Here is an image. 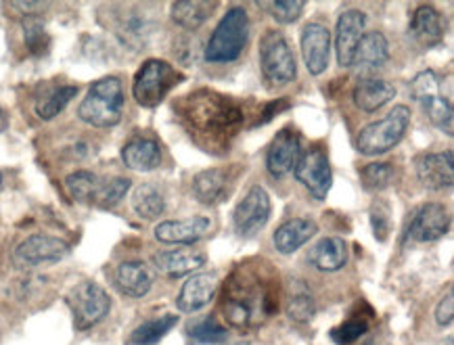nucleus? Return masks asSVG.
<instances>
[{
	"mask_svg": "<svg viewBox=\"0 0 454 345\" xmlns=\"http://www.w3.org/2000/svg\"><path fill=\"white\" fill-rule=\"evenodd\" d=\"M176 109L186 130L206 151L229 145L247 118L246 105L209 89L186 95Z\"/></svg>",
	"mask_w": 454,
	"mask_h": 345,
	"instance_id": "1",
	"label": "nucleus"
},
{
	"mask_svg": "<svg viewBox=\"0 0 454 345\" xmlns=\"http://www.w3.org/2000/svg\"><path fill=\"white\" fill-rule=\"evenodd\" d=\"M278 310L275 278L262 264H239L226 280L223 294L224 320L235 329L260 326Z\"/></svg>",
	"mask_w": 454,
	"mask_h": 345,
	"instance_id": "2",
	"label": "nucleus"
},
{
	"mask_svg": "<svg viewBox=\"0 0 454 345\" xmlns=\"http://www.w3.org/2000/svg\"><path fill=\"white\" fill-rule=\"evenodd\" d=\"M249 17L243 7H231L209 36L203 57L207 63H232L246 51L249 40Z\"/></svg>",
	"mask_w": 454,
	"mask_h": 345,
	"instance_id": "3",
	"label": "nucleus"
},
{
	"mask_svg": "<svg viewBox=\"0 0 454 345\" xmlns=\"http://www.w3.org/2000/svg\"><path fill=\"white\" fill-rule=\"evenodd\" d=\"M124 109V89L115 75L97 80L86 92V98L80 103L78 118L95 128L118 126Z\"/></svg>",
	"mask_w": 454,
	"mask_h": 345,
	"instance_id": "4",
	"label": "nucleus"
},
{
	"mask_svg": "<svg viewBox=\"0 0 454 345\" xmlns=\"http://www.w3.org/2000/svg\"><path fill=\"white\" fill-rule=\"evenodd\" d=\"M260 69L269 89H283L298 75V59L283 32L269 30L260 38Z\"/></svg>",
	"mask_w": 454,
	"mask_h": 345,
	"instance_id": "5",
	"label": "nucleus"
},
{
	"mask_svg": "<svg viewBox=\"0 0 454 345\" xmlns=\"http://www.w3.org/2000/svg\"><path fill=\"white\" fill-rule=\"evenodd\" d=\"M411 126V109L406 105H395L386 118L364 126L356 137V149L363 155H383L392 151L404 138Z\"/></svg>",
	"mask_w": 454,
	"mask_h": 345,
	"instance_id": "6",
	"label": "nucleus"
},
{
	"mask_svg": "<svg viewBox=\"0 0 454 345\" xmlns=\"http://www.w3.org/2000/svg\"><path fill=\"white\" fill-rule=\"evenodd\" d=\"M180 80H183V74H178L168 61L149 59L135 75L132 97L141 107H157L168 97V92L180 84Z\"/></svg>",
	"mask_w": 454,
	"mask_h": 345,
	"instance_id": "7",
	"label": "nucleus"
},
{
	"mask_svg": "<svg viewBox=\"0 0 454 345\" xmlns=\"http://www.w3.org/2000/svg\"><path fill=\"white\" fill-rule=\"evenodd\" d=\"M411 95L421 105L432 124L448 137H452L454 130V114L452 105L440 90L438 74L427 69V72L417 74L411 82Z\"/></svg>",
	"mask_w": 454,
	"mask_h": 345,
	"instance_id": "8",
	"label": "nucleus"
},
{
	"mask_svg": "<svg viewBox=\"0 0 454 345\" xmlns=\"http://www.w3.org/2000/svg\"><path fill=\"white\" fill-rule=\"evenodd\" d=\"M67 303L72 308L74 325L78 331L92 329V326L101 323L105 316L112 310V300H109L107 291L101 285L86 280V283L75 285L67 295Z\"/></svg>",
	"mask_w": 454,
	"mask_h": 345,
	"instance_id": "9",
	"label": "nucleus"
},
{
	"mask_svg": "<svg viewBox=\"0 0 454 345\" xmlns=\"http://www.w3.org/2000/svg\"><path fill=\"white\" fill-rule=\"evenodd\" d=\"M295 178L317 201H325L333 184V172L327 151L323 147H312L300 155L294 168Z\"/></svg>",
	"mask_w": 454,
	"mask_h": 345,
	"instance_id": "10",
	"label": "nucleus"
},
{
	"mask_svg": "<svg viewBox=\"0 0 454 345\" xmlns=\"http://www.w3.org/2000/svg\"><path fill=\"white\" fill-rule=\"evenodd\" d=\"M272 212V203L269 192L262 186L254 184L246 192V197L237 203L232 212V226H235L239 237H254L262 228L269 224Z\"/></svg>",
	"mask_w": 454,
	"mask_h": 345,
	"instance_id": "11",
	"label": "nucleus"
},
{
	"mask_svg": "<svg viewBox=\"0 0 454 345\" xmlns=\"http://www.w3.org/2000/svg\"><path fill=\"white\" fill-rule=\"evenodd\" d=\"M69 255V243L59 237L32 235L13 249V264L17 268H36L55 264Z\"/></svg>",
	"mask_w": 454,
	"mask_h": 345,
	"instance_id": "12",
	"label": "nucleus"
},
{
	"mask_svg": "<svg viewBox=\"0 0 454 345\" xmlns=\"http://www.w3.org/2000/svg\"><path fill=\"white\" fill-rule=\"evenodd\" d=\"M301 155V137L294 128H283L281 132L272 138L266 151V169L272 178H285L294 172L295 163Z\"/></svg>",
	"mask_w": 454,
	"mask_h": 345,
	"instance_id": "13",
	"label": "nucleus"
},
{
	"mask_svg": "<svg viewBox=\"0 0 454 345\" xmlns=\"http://www.w3.org/2000/svg\"><path fill=\"white\" fill-rule=\"evenodd\" d=\"M301 57L310 75H320L327 72L331 59V32L327 26L318 21L306 23L300 36Z\"/></svg>",
	"mask_w": 454,
	"mask_h": 345,
	"instance_id": "14",
	"label": "nucleus"
},
{
	"mask_svg": "<svg viewBox=\"0 0 454 345\" xmlns=\"http://www.w3.org/2000/svg\"><path fill=\"white\" fill-rule=\"evenodd\" d=\"M212 232V220L207 216H191L184 220H166L155 226L153 235L160 243L193 245Z\"/></svg>",
	"mask_w": 454,
	"mask_h": 345,
	"instance_id": "15",
	"label": "nucleus"
},
{
	"mask_svg": "<svg viewBox=\"0 0 454 345\" xmlns=\"http://www.w3.org/2000/svg\"><path fill=\"white\" fill-rule=\"evenodd\" d=\"M450 228V214L440 203H425L415 212L409 226V239L417 243H434Z\"/></svg>",
	"mask_w": 454,
	"mask_h": 345,
	"instance_id": "16",
	"label": "nucleus"
},
{
	"mask_svg": "<svg viewBox=\"0 0 454 345\" xmlns=\"http://www.w3.org/2000/svg\"><path fill=\"white\" fill-rule=\"evenodd\" d=\"M366 27V15L358 9L343 11L335 27V55L341 67H352L354 51L363 38Z\"/></svg>",
	"mask_w": 454,
	"mask_h": 345,
	"instance_id": "17",
	"label": "nucleus"
},
{
	"mask_svg": "<svg viewBox=\"0 0 454 345\" xmlns=\"http://www.w3.org/2000/svg\"><path fill=\"white\" fill-rule=\"evenodd\" d=\"M415 166H417L419 180H421V184L427 186V189L444 191V189H450L454 183L452 151L419 155Z\"/></svg>",
	"mask_w": 454,
	"mask_h": 345,
	"instance_id": "18",
	"label": "nucleus"
},
{
	"mask_svg": "<svg viewBox=\"0 0 454 345\" xmlns=\"http://www.w3.org/2000/svg\"><path fill=\"white\" fill-rule=\"evenodd\" d=\"M218 283L220 280L216 272H200L186 278V283L176 297V306L180 312L193 314L206 308L214 300V295H216Z\"/></svg>",
	"mask_w": 454,
	"mask_h": 345,
	"instance_id": "19",
	"label": "nucleus"
},
{
	"mask_svg": "<svg viewBox=\"0 0 454 345\" xmlns=\"http://www.w3.org/2000/svg\"><path fill=\"white\" fill-rule=\"evenodd\" d=\"M229 184H231V174L224 168H209L201 169L200 174L193 176V197L201 206H218L220 201H224L229 195Z\"/></svg>",
	"mask_w": 454,
	"mask_h": 345,
	"instance_id": "20",
	"label": "nucleus"
},
{
	"mask_svg": "<svg viewBox=\"0 0 454 345\" xmlns=\"http://www.w3.org/2000/svg\"><path fill=\"white\" fill-rule=\"evenodd\" d=\"M206 262L207 255L197 249H172L153 255L155 271L170 278H178L184 277V274L200 271L201 266H206Z\"/></svg>",
	"mask_w": 454,
	"mask_h": 345,
	"instance_id": "21",
	"label": "nucleus"
},
{
	"mask_svg": "<svg viewBox=\"0 0 454 345\" xmlns=\"http://www.w3.org/2000/svg\"><path fill=\"white\" fill-rule=\"evenodd\" d=\"M317 232H318V226L314 220L291 218L277 228L275 235H272V243H275V249L278 254L291 255L300 247H304V245L310 241Z\"/></svg>",
	"mask_w": 454,
	"mask_h": 345,
	"instance_id": "22",
	"label": "nucleus"
},
{
	"mask_svg": "<svg viewBox=\"0 0 454 345\" xmlns=\"http://www.w3.org/2000/svg\"><path fill=\"white\" fill-rule=\"evenodd\" d=\"M409 32L421 46H435L444 40L446 21L440 11L434 9L432 4H421L412 13Z\"/></svg>",
	"mask_w": 454,
	"mask_h": 345,
	"instance_id": "23",
	"label": "nucleus"
},
{
	"mask_svg": "<svg viewBox=\"0 0 454 345\" xmlns=\"http://www.w3.org/2000/svg\"><path fill=\"white\" fill-rule=\"evenodd\" d=\"M389 61V43L381 32H364L363 38L354 51L352 67L363 72H375Z\"/></svg>",
	"mask_w": 454,
	"mask_h": 345,
	"instance_id": "24",
	"label": "nucleus"
},
{
	"mask_svg": "<svg viewBox=\"0 0 454 345\" xmlns=\"http://www.w3.org/2000/svg\"><path fill=\"white\" fill-rule=\"evenodd\" d=\"M121 161L135 172H151V169L160 168L161 163L160 143L149 137H135L128 140L121 149Z\"/></svg>",
	"mask_w": 454,
	"mask_h": 345,
	"instance_id": "25",
	"label": "nucleus"
},
{
	"mask_svg": "<svg viewBox=\"0 0 454 345\" xmlns=\"http://www.w3.org/2000/svg\"><path fill=\"white\" fill-rule=\"evenodd\" d=\"M395 97V89L387 80L381 78H360L354 86V105L364 114H375Z\"/></svg>",
	"mask_w": 454,
	"mask_h": 345,
	"instance_id": "26",
	"label": "nucleus"
},
{
	"mask_svg": "<svg viewBox=\"0 0 454 345\" xmlns=\"http://www.w3.org/2000/svg\"><path fill=\"white\" fill-rule=\"evenodd\" d=\"M115 285L128 297H145L153 286V271L145 262H124L115 271Z\"/></svg>",
	"mask_w": 454,
	"mask_h": 345,
	"instance_id": "27",
	"label": "nucleus"
},
{
	"mask_svg": "<svg viewBox=\"0 0 454 345\" xmlns=\"http://www.w3.org/2000/svg\"><path fill=\"white\" fill-rule=\"evenodd\" d=\"M308 262L320 272H337L348 262V245L340 237H325L308 251Z\"/></svg>",
	"mask_w": 454,
	"mask_h": 345,
	"instance_id": "28",
	"label": "nucleus"
},
{
	"mask_svg": "<svg viewBox=\"0 0 454 345\" xmlns=\"http://www.w3.org/2000/svg\"><path fill=\"white\" fill-rule=\"evenodd\" d=\"M151 34H153V23L141 11H128V13H120L115 20V36L121 43L132 46V49H141L147 43Z\"/></svg>",
	"mask_w": 454,
	"mask_h": 345,
	"instance_id": "29",
	"label": "nucleus"
},
{
	"mask_svg": "<svg viewBox=\"0 0 454 345\" xmlns=\"http://www.w3.org/2000/svg\"><path fill=\"white\" fill-rule=\"evenodd\" d=\"M218 3H209V0H178V3H172L170 15L172 21L183 30L195 32L214 15Z\"/></svg>",
	"mask_w": 454,
	"mask_h": 345,
	"instance_id": "30",
	"label": "nucleus"
},
{
	"mask_svg": "<svg viewBox=\"0 0 454 345\" xmlns=\"http://www.w3.org/2000/svg\"><path fill=\"white\" fill-rule=\"evenodd\" d=\"M132 209L138 218L157 220L166 212V199L153 184H141L132 192Z\"/></svg>",
	"mask_w": 454,
	"mask_h": 345,
	"instance_id": "31",
	"label": "nucleus"
},
{
	"mask_svg": "<svg viewBox=\"0 0 454 345\" xmlns=\"http://www.w3.org/2000/svg\"><path fill=\"white\" fill-rule=\"evenodd\" d=\"M285 312L294 323H310L314 312H317V303H314V297L310 289L301 283V280H295L291 285V294L287 297V306H285Z\"/></svg>",
	"mask_w": 454,
	"mask_h": 345,
	"instance_id": "32",
	"label": "nucleus"
},
{
	"mask_svg": "<svg viewBox=\"0 0 454 345\" xmlns=\"http://www.w3.org/2000/svg\"><path fill=\"white\" fill-rule=\"evenodd\" d=\"M178 323V316L174 314H164L160 318L147 320L141 326H137L135 331L128 337V345H153L161 341L168 333H170Z\"/></svg>",
	"mask_w": 454,
	"mask_h": 345,
	"instance_id": "33",
	"label": "nucleus"
},
{
	"mask_svg": "<svg viewBox=\"0 0 454 345\" xmlns=\"http://www.w3.org/2000/svg\"><path fill=\"white\" fill-rule=\"evenodd\" d=\"M98 184H101V180L89 169H78V172L69 174L66 180L69 195L78 203H95Z\"/></svg>",
	"mask_w": 454,
	"mask_h": 345,
	"instance_id": "34",
	"label": "nucleus"
},
{
	"mask_svg": "<svg viewBox=\"0 0 454 345\" xmlns=\"http://www.w3.org/2000/svg\"><path fill=\"white\" fill-rule=\"evenodd\" d=\"M75 95H78V86H59V89L52 90L49 97L43 98V101H38L36 115L44 122L55 120L57 115L72 103V98Z\"/></svg>",
	"mask_w": 454,
	"mask_h": 345,
	"instance_id": "35",
	"label": "nucleus"
},
{
	"mask_svg": "<svg viewBox=\"0 0 454 345\" xmlns=\"http://www.w3.org/2000/svg\"><path fill=\"white\" fill-rule=\"evenodd\" d=\"M23 40H26V46L30 49V52L34 55H43V52L49 51L51 38L46 34V27L40 17L30 15V17H23Z\"/></svg>",
	"mask_w": 454,
	"mask_h": 345,
	"instance_id": "36",
	"label": "nucleus"
},
{
	"mask_svg": "<svg viewBox=\"0 0 454 345\" xmlns=\"http://www.w3.org/2000/svg\"><path fill=\"white\" fill-rule=\"evenodd\" d=\"M128 191H130V180L128 178L118 176L112 180H101L95 197V206L103 209H112L126 197Z\"/></svg>",
	"mask_w": 454,
	"mask_h": 345,
	"instance_id": "37",
	"label": "nucleus"
},
{
	"mask_svg": "<svg viewBox=\"0 0 454 345\" xmlns=\"http://www.w3.org/2000/svg\"><path fill=\"white\" fill-rule=\"evenodd\" d=\"M360 178H363V186L366 191H383L392 184L394 180V168L392 163L386 161H375V163H366L360 172Z\"/></svg>",
	"mask_w": 454,
	"mask_h": 345,
	"instance_id": "38",
	"label": "nucleus"
},
{
	"mask_svg": "<svg viewBox=\"0 0 454 345\" xmlns=\"http://www.w3.org/2000/svg\"><path fill=\"white\" fill-rule=\"evenodd\" d=\"M189 337L197 343H223L226 339V329L216 323V318H200L189 325Z\"/></svg>",
	"mask_w": 454,
	"mask_h": 345,
	"instance_id": "39",
	"label": "nucleus"
},
{
	"mask_svg": "<svg viewBox=\"0 0 454 345\" xmlns=\"http://www.w3.org/2000/svg\"><path fill=\"white\" fill-rule=\"evenodd\" d=\"M262 7L269 9L270 17L277 23L289 26V23H295L300 20L306 9V3L304 0H277V3H264Z\"/></svg>",
	"mask_w": 454,
	"mask_h": 345,
	"instance_id": "40",
	"label": "nucleus"
},
{
	"mask_svg": "<svg viewBox=\"0 0 454 345\" xmlns=\"http://www.w3.org/2000/svg\"><path fill=\"white\" fill-rule=\"evenodd\" d=\"M366 331H369V323H366L364 318H350L343 325L337 326V329H333L331 335H333V339L340 345H348L363 337Z\"/></svg>",
	"mask_w": 454,
	"mask_h": 345,
	"instance_id": "41",
	"label": "nucleus"
},
{
	"mask_svg": "<svg viewBox=\"0 0 454 345\" xmlns=\"http://www.w3.org/2000/svg\"><path fill=\"white\" fill-rule=\"evenodd\" d=\"M389 208L386 203H375L371 209V226L372 232H375V239L380 241H386L387 232H389Z\"/></svg>",
	"mask_w": 454,
	"mask_h": 345,
	"instance_id": "42",
	"label": "nucleus"
},
{
	"mask_svg": "<svg viewBox=\"0 0 454 345\" xmlns=\"http://www.w3.org/2000/svg\"><path fill=\"white\" fill-rule=\"evenodd\" d=\"M452 318H454V295L450 289L446 294V297H442L438 308H435V323L440 326H448L452 323Z\"/></svg>",
	"mask_w": 454,
	"mask_h": 345,
	"instance_id": "43",
	"label": "nucleus"
},
{
	"mask_svg": "<svg viewBox=\"0 0 454 345\" xmlns=\"http://www.w3.org/2000/svg\"><path fill=\"white\" fill-rule=\"evenodd\" d=\"M0 186H3V174H0Z\"/></svg>",
	"mask_w": 454,
	"mask_h": 345,
	"instance_id": "44",
	"label": "nucleus"
},
{
	"mask_svg": "<svg viewBox=\"0 0 454 345\" xmlns=\"http://www.w3.org/2000/svg\"><path fill=\"white\" fill-rule=\"evenodd\" d=\"M0 115H3V111H0Z\"/></svg>",
	"mask_w": 454,
	"mask_h": 345,
	"instance_id": "45",
	"label": "nucleus"
}]
</instances>
